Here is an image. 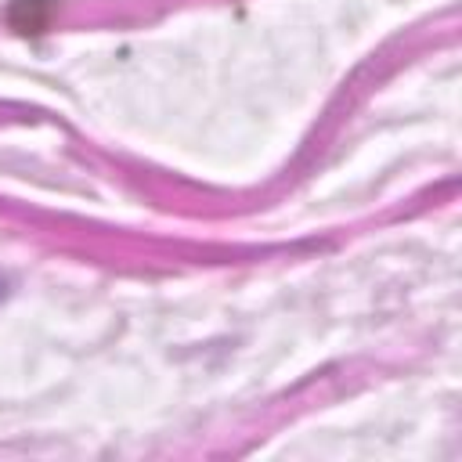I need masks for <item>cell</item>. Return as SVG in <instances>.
<instances>
[{"mask_svg": "<svg viewBox=\"0 0 462 462\" xmlns=\"http://www.w3.org/2000/svg\"><path fill=\"white\" fill-rule=\"evenodd\" d=\"M0 289H4V285H0Z\"/></svg>", "mask_w": 462, "mask_h": 462, "instance_id": "obj_1", "label": "cell"}]
</instances>
